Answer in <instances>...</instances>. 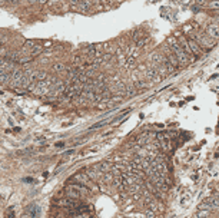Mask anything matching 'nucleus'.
Listing matches in <instances>:
<instances>
[{"instance_id":"f257e3e1","label":"nucleus","mask_w":219,"mask_h":218,"mask_svg":"<svg viewBox=\"0 0 219 218\" xmlns=\"http://www.w3.org/2000/svg\"><path fill=\"white\" fill-rule=\"evenodd\" d=\"M65 195L68 198H72V200H82V198H86L89 195V189L86 185L73 182L65 188Z\"/></svg>"},{"instance_id":"f03ea898","label":"nucleus","mask_w":219,"mask_h":218,"mask_svg":"<svg viewBox=\"0 0 219 218\" xmlns=\"http://www.w3.org/2000/svg\"><path fill=\"white\" fill-rule=\"evenodd\" d=\"M168 44H169V47L173 50V53L176 55V57H178V60L181 62V65L182 66H186V65H189L193 59L183 50V47L181 46L179 43V40L178 39H175V38H171V39H168Z\"/></svg>"},{"instance_id":"7ed1b4c3","label":"nucleus","mask_w":219,"mask_h":218,"mask_svg":"<svg viewBox=\"0 0 219 218\" xmlns=\"http://www.w3.org/2000/svg\"><path fill=\"white\" fill-rule=\"evenodd\" d=\"M192 39H195L202 49H212V47L215 46V43H216V40L212 39L208 33H198V35H195Z\"/></svg>"},{"instance_id":"20e7f679","label":"nucleus","mask_w":219,"mask_h":218,"mask_svg":"<svg viewBox=\"0 0 219 218\" xmlns=\"http://www.w3.org/2000/svg\"><path fill=\"white\" fill-rule=\"evenodd\" d=\"M83 87H85V83H82L80 81H76V82L70 83L69 86L66 87L68 98H77V96H80L82 92H83Z\"/></svg>"},{"instance_id":"39448f33","label":"nucleus","mask_w":219,"mask_h":218,"mask_svg":"<svg viewBox=\"0 0 219 218\" xmlns=\"http://www.w3.org/2000/svg\"><path fill=\"white\" fill-rule=\"evenodd\" d=\"M85 172L90 176L92 181H96V182H102L103 175H105V172L99 168V165H95V167H92V168H87Z\"/></svg>"},{"instance_id":"423d86ee","label":"nucleus","mask_w":219,"mask_h":218,"mask_svg":"<svg viewBox=\"0 0 219 218\" xmlns=\"http://www.w3.org/2000/svg\"><path fill=\"white\" fill-rule=\"evenodd\" d=\"M72 178H73V181H74V182H77V184H82V185H86V187H92V188H95V185H93V182H92L90 176L86 174V172H77V174L73 175Z\"/></svg>"},{"instance_id":"0eeeda50","label":"nucleus","mask_w":219,"mask_h":218,"mask_svg":"<svg viewBox=\"0 0 219 218\" xmlns=\"http://www.w3.org/2000/svg\"><path fill=\"white\" fill-rule=\"evenodd\" d=\"M165 55H166V60H168V62H169V63H171V65H172L175 69L181 66V62L178 60L176 55L173 53V50H172L171 47H169V49H166V53H165Z\"/></svg>"},{"instance_id":"6e6552de","label":"nucleus","mask_w":219,"mask_h":218,"mask_svg":"<svg viewBox=\"0 0 219 218\" xmlns=\"http://www.w3.org/2000/svg\"><path fill=\"white\" fill-rule=\"evenodd\" d=\"M189 46H190V49H192V53H193V56L195 57H199V56H202L203 55V49L199 46V43L195 40V39H189Z\"/></svg>"},{"instance_id":"1a4fd4ad","label":"nucleus","mask_w":219,"mask_h":218,"mask_svg":"<svg viewBox=\"0 0 219 218\" xmlns=\"http://www.w3.org/2000/svg\"><path fill=\"white\" fill-rule=\"evenodd\" d=\"M178 40H179L181 46L183 47V50H185V52H186V53H188V55H189V56H190V57H192V59L195 60L196 57L193 56V53H192V49H190V46H189V39H186L185 36H181V38H179Z\"/></svg>"},{"instance_id":"9d476101","label":"nucleus","mask_w":219,"mask_h":218,"mask_svg":"<svg viewBox=\"0 0 219 218\" xmlns=\"http://www.w3.org/2000/svg\"><path fill=\"white\" fill-rule=\"evenodd\" d=\"M206 33H208L212 39L218 40L219 39V26L218 25H209L208 29H206Z\"/></svg>"},{"instance_id":"9b49d317","label":"nucleus","mask_w":219,"mask_h":218,"mask_svg":"<svg viewBox=\"0 0 219 218\" xmlns=\"http://www.w3.org/2000/svg\"><path fill=\"white\" fill-rule=\"evenodd\" d=\"M159 146H160V151H163V152H171V151H172V145H171V139H169V138L160 141V142H159Z\"/></svg>"},{"instance_id":"f8f14e48","label":"nucleus","mask_w":219,"mask_h":218,"mask_svg":"<svg viewBox=\"0 0 219 218\" xmlns=\"http://www.w3.org/2000/svg\"><path fill=\"white\" fill-rule=\"evenodd\" d=\"M149 139H150L149 133H143V135H141V136L136 139V142H138L139 146H143V145H147V144H149Z\"/></svg>"},{"instance_id":"ddd939ff","label":"nucleus","mask_w":219,"mask_h":218,"mask_svg":"<svg viewBox=\"0 0 219 218\" xmlns=\"http://www.w3.org/2000/svg\"><path fill=\"white\" fill-rule=\"evenodd\" d=\"M95 47H96V44H87V46H85V47H83V50H82V52H83L85 55H89V56L92 57V56L95 55Z\"/></svg>"},{"instance_id":"4468645a","label":"nucleus","mask_w":219,"mask_h":218,"mask_svg":"<svg viewBox=\"0 0 219 218\" xmlns=\"http://www.w3.org/2000/svg\"><path fill=\"white\" fill-rule=\"evenodd\" d=\"M65 70H68V68H66V65H65V63L57 62V63H55V65H53V72L62 73V72H65Z\"/></svg>"},{"instance_id":"2eb2a0df","label":"nucleus","mask_w":219,"mask_h":218,"mask_svg":"<svg viewBox=\"0 0 219 218\" xmlns=\"http://www.w3.org/2000/svg\"><path fill=\"white\" fill-rule=\"evenodd\" d=\"M206 201H208V202H211V204L214 205V208H219V198L216 197V195H212V197H209Z\"/></svg>"},{"instance_id":"dca6fc26","label":"nucleus","mask_w":219,"mask_h":218,"mask_svg":"<svg viewBox=\"0 0 219 218\" xmlns=\"http://www.w3.org/2000/svg\"><path fill=\"white\" fill-rule=\"evenodd\" d=\"M211 217V211H205V210H198L196 218H209Z\"/></svg>"},{"instance_id":"f3484780","label":"nucleus","mask_w":219,"mask_h":218,"mask_svg":"<svg viewBox=\"0 0 219 218\" xmlns=\"http://www.w3.org/2000/svg\"><path fill=\"white\" fill-rule=\"evenodd\" d=\"M42 50H43V47L36 44V46L30 50V56H32V57H35V56H37V55H40V53H42Z\"/></svg>"},{"instance_id":"a211bd4d","label":"nucleus","mask_w":219,"mask_h":218,"mask_svg":"<svg viewBox=\"0 0 219 218\" xmlns=\"http://www.w3.org/2000/svg\"><path fill=\"white\" fill-rule=\"evenodd\" d=\"M73 62H74V65H76V66H82V65H83V62H85V57H82V56H76V57L73 59Z\"/></svg>"},{"instance_id":"6ab92c4d","label":"nucleus","mask_w":219,"mask_h":218,"mask_svg":"<svg viewBox=\"0 0 219 218\" xmlns=\"http://www.w3.org/2000/svg\"><path fill=\"white\" fill-rule=\"evenodd\" d=\"M158 217V213L152 211V210H147L146 211V218H156Z\"/></svg>"},{"instance_id":"aec40b11","label":"nucleus","mask_w":219,"mask_h":218,"mask_svg":"<svg viewBox=\"0 0 219 218\" xmlns=\"http://www.w3.org/2000/svg\"><path fill=\"white\" fill-rule=\"evenodd\" d=\"M108 124V121H103V122H98V124H95L93 126H92V129H96V128H100V126H103V125H106Z\"/></svg>"},{"instance_id":"412c9836","label":"nucleus","mask_w":219,"mask_h":218,"mask_svg":"<svg viewBox=\"0 0 219 218\" xmlns=\"http://www.w3.org/2000/svg\"><path fill=\"white\" fill-rule=\"evenodd\" d=\"M145 43H146V39H145V38H142V39H139V40H138V46H139V47H142V46H143Z\"/></svg>"},{"instance_id":"4be33fe9","label":"nucleus","mask_w":219,"mask_h":218,"mask_svg":"<svg viewBox=\"0 0 219 218\" xmlns=\"http://www.w3.org/2000/svg\"><path fill=\"white\" fill-rule=\"evenodd\" d=\"M110 57H112V53H108V55H103V56H102V60H109Z\"/></svg>"},{"instance_id":"5701e85b","label":"nucleus","mask_w":219,"mask_h":218,"mask_svg":"<svg viewBox=\"0 0 219 218\" xmlns=\"http://www.w3.org/2000/svg\"><path fill=\"white\" fill-rule=\"evenodd\" d=\"M49 0H39V4H46Z\"/></svg>"},{"instance_id":"b1692460","label":"nucleus","mask_w":219,"mask_h":218,"mask_svg":"<svg viewBox=\"0 0 219 218\" xmlns=\"http://www.w3.org/2000/svg\"><path fill=\"white\" fill-rule=\"evenodd\" d=\"M9 3H17V0H7Z\"/></svg>"}]
</instances>
